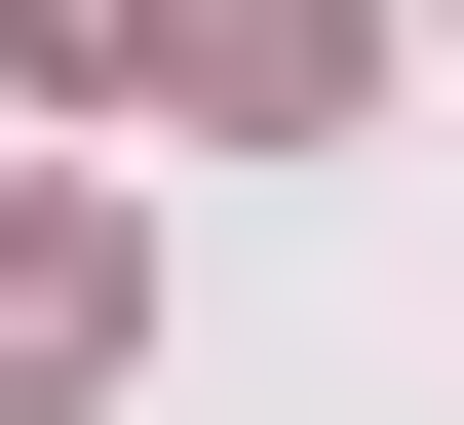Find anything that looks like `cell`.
I'll return each instance as SVG.
<instances>
[{
    "label": "cell",
    "instance_id": "cell-3",
    "mask_svg": "<svg viewBox=\"0 0 464 425\" xmlns=\"http://www.w3.org/2000/svg\"><path fill=\"white\" fill-rule=\"evenodd\" d=\"M0 78H39V116H78V78H155V0H0Z\"/></svg>",
    "mask_w": 464,
    "mask_h": 425
},
{
    "label": "cell",
    "instance_id": "cell-1",
    "mask_svg": "<svg viewBox=\"0 0 464 425\" xmlns=\"http://www.w3.org/2000/svg\"><path fill=\"white\" fill-rule=\"evenodd\" d=\"M0 387H116V232L78 194H0Z\"/></svg>",
    "mask_w": 464,
    "mask_h": 425
},
{
    "label": "cell",
    "instance_id": "cell-2",
    "mask_svg": "<svg viewBox=\"0 0 464 425\" xmlns=\"http://www.w3.org/2000/svg\"><path fill=\"white\" fill-rule=\"evenodd\" d=\"M194 39V116H348V0H155Z\"/></svg>",
    "mask_w": 464,
    "mask_h": 425
}]
</instances>
